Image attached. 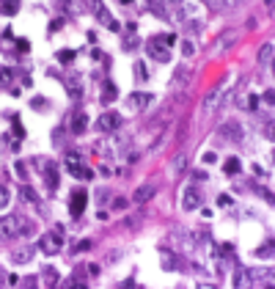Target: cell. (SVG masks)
I'll return each mask as SVG.
<instances>
[{
    "instance_id": "obj_1",
    "label": "cell",
    "mask_w": 275,
    "mask_h": 289,
    "mask_svg": "<svg viewBox=\"0 0 275 289\" xmlns=\"http://www.w3.org/2000/svg\"><path fill=\"white\" fill-rule=\"evenodd\" d=\"M33 221L28 218H19V215H6L0 218V237L3 240H17V237H28L33 234Z\"/></svg>"
},
{
    "instance_id": "obj_2",
    "label": "cell",
    "mask_w": 275,
    "mask_h": 289,
    "mask_svg": "<svg viewBox=\"0 0 275 289\" xmlns=\"http://www.w3.org/2000/svg\"><path fill=\"white\" fill-rule=\"evenodd\" d=\"M176 44V36L173 33H160V36H152L146 42V52L152 61H160V64H168L171 61V47Z\"/></svg>"
},
{
    "instance_id": "obj_3",
    "label": "cell",
    "mask_w": 275,
    "mask_h": 289,
    "mask_svg": "<svg viewBox=\"0 0 275 289\" xmlns=\"http://www.w3.org/2000/svg\"><path fill=\"white\" fill-rule=\"evenodd\" d=\"M259 281L273 284V270L267 267H242L234 273V287H256Z\"/></svg>"
},
{
    "instance_id": "obj_4",
    "label": "cell",
    "mask_w": 275,
    "mask_h": 289,
    "mask_svg": "<svg viewBox=\"0 0 275 289\" xmlns=\"http://www.w3.org/2000/svg\"><path fill=\"white\" fill-rule=\"evenodd\" d=\"M61 248H63V229H61V226H55L52 231L42 234V240H39V251L47 256L61 254Z\"/></svg>"
},
{
    "instance_id": "obj_5",
    "label": "cell",
    "mask_w": 275,
    "mask_h": 289,
    "mask_svg": "<svg viewBox=\"0 0 275 289\" xmlns=\"http://www.w3.org/2000/svg\"><path fill=\"white\" fill-rule=\"evenodd\" d=\"M121 124H124V119H121V113H116V111H105L102 116L96 119V129H99V132H105V135L116 132Z\"/></svg>"
},
{
    "instance_id": "obj_6",
    "label": "cell",
    "mask_w": 275,
    "mask_h": 289,
    "mask_svg": "<svg viewBox=\"0 0 275 289\" xmlns=\"http://www.w3.org/2000/svg\"><path fill=\"white\" fill-rule=\"evenodd\" d=\"M66 171H69L75 179H94L91 168H86V165L80 162V154H77V152H69V157H66Z\"/></svg>"
},
{
    "instance_id": "obj_7",
    "label": "cell",
    "mask_w": 275,
    "mask_h": 289,
    "mask_svg": "<svg viewBox=\"0 0 275 289\" xmlns=\"http://www.w3.org/2000/svg\"><path fill=\"white\" fill-rule=\"evenodd\" d=\"M86 207H88V193L86 190H75L72 198H69V212H72V218H80V215L86 212Z\"/></svg>"
},
{
    "instance_id": "obj_8",
    "label": "cell",
    "mask_w": 275,
    "mask_h": 289,
    "mask_svg": "<svg viewBox=\"0 0 275 289\" xmlns=\"http://www.w3.org/2000/svg\"><path fill=\"white\" fill-rule=\"evenodd\" d=\"M154 102V96L152 94H143V91H135L127 96V108L129 111H143V108H149V105Z\"/></svg>"
},
{
    "instance_id": "obj_9",
    "label": "cell",
    "mask_w": 275,
    "mask_h": 289,
    "mask_svg": "<svg viewBox=\"0 0 275 289\" xmlns=\"http://www.w3.org/2000/svg\"><path fill=\"white\" fill-rule=\"evenodd\" d=\"M91 9L96 11V17H99V22H105V25L110 28V31H119V22L113 19V14H110L107 9H105V6L99 3V0H91Z\"/></svg>"
},
{
    "instance_id": "obj_10",
    "label": "cell",
    "mask_w": 275,
    "mask_h": 289,
    "mask_svg": "<svg viewBox=\"0 0 275 289\" xmlns=\"http://www.w3.org/2000/svg\"><path fill=\"white\" fill-rule=\"evenodd\" d=\"M223 94H226V83L215 85V88H212V91L204 96V111L209 113L212 108H217V105H220V99H223Z\"/></svg>"
},
{
    "instance_id": "obj_11",
    "label": "cell",
    "mask_w": 275,
    "mask_h": 289,
    "mask_svg": "<svg viewBox=\"0 0 275 289\" xmlns=\"http://www.w3.org/2000/svg\"><path fill=\"white\" fill-rule=\"evenodd\" d=\"M58 9L69 17H80L83 11H86V3L83 0H58Z\"/></svg>"
},
{
    "instance_id": "obj_12",
    "label": "cell",
    "mask_w": 275,
    "mask_h": 289,
    "mask_svg": "<svg viewBox=\"0 0 275 289\" xmlns=\"http://www.w3.org/2000/svg\"><path fill=\"white\" fill-rule=\"evenodd\" d=\"M182 207H184V209H198V207H201V190H198V187H184V201H182Z\"/></svg>"
},
{
    "instance_id": "obj_13",
    "label": "cell",
    "mask_w": 275,
    "mask_h": 289,
    "mask_svg": "<svg viewBox=\"0 0 275 289\" xmlns=\"http://www.w3.org/2000/svg\"><path fill=\"white\" fill-rule=\"evenodd\" d=\"M33 251H36V245L14 248V254H11V262H14V264H28L31 259H33Z\"/></svg>"
},
{
    "instance_id": "obj_14",
    "label": "cell",
    "mask_w": 275,
    "mask_h": 289,
    "mask_svg": "<svg viewBox=\"0 0 275 289\" xmlns=\"http://www.w3.org/2000/svg\"><path fill=\"white\" fill-rule=\"evenodd\" d=\"M86 127H88V116L83 111H75V116H72V132H75V135H83Z\"/></svg>"
},
{
    "instance_id": "obj_15",
    "label": "cell",
    "mask_w": 275,
    "mask_h": 289,
    "mask_svg": "<svg viewBox=\"0 0 275 289\" xmlns=\"http://www.w3.org/2000/svg\"><path fill=\"white\" fill-rule=\"evenodd\" d=\"M146 6H149V11H152V14L168 19V0H146Z\"/></svg>"
},
{
    "instance_id": "obj_16",
    "label": "cell",
    "mask_w": 275,
    "mask_h": 289,
    "mask_svg": "<svg viewBox=\"0 0 275 289\" xmlns=\"http://www.w3.org/2000/svg\"><path fill=\"white\" fill-rule=\"evenodd\" d=\"M273 52H275V47H273V42H267V44H261V50H259V66H270L273 64Z\"/></svg>"
},
{
    "instance_id": "obj_17",
    "label": "cell",
    "mask_w": 275,
    "mask_h": 289,
    "mask_svg": "<svg viewBox=\"0 0 275 289\" xmlns=\"http://www.w3.org/2000/svg\"><path fill=\"white\" fill-rule=\"evenodd\" d=\"M157 190L154 185H143V187H138L135 193H132V201H138V204H143V201H149V198L154 196Z\"/></svg>"
},
{
    "instance_id": "obj_18",
    "label": "cell",
    "mask_w": 275,
    "mask_h": 289,
    "mask_svg": "<svg viewBox=\"0 0 275 289\" xmlns=\"http://www.w3.org/2000/svg\"><path fill=\"white\" fill-rule=\"evenodd\" d=\"M44 182H47L50 190H55V185H58V168H55V162H47V168H44Z\"/></svg>"
},
{
    "instance_id": "obj_19",
    "label": "cell",
    "mask_w": 275,
    "mask_h": 289,
    "mask_svg": "<svg viewBox=\"0 0 275 289\" xmlns=\"http://www.w3.org/2000/svg\"><path fill=\"white\" fill-rule=\"evenodd\" d=\"M116 96H119V91H116V83H113V80H107V83L102 85V102L110 105Z\"/></svg>"
},
{
    "instance_id": "obj_20",
    "label": "cell",
    "mask_w": 275,
    "mask_h": 289,
    "mask_svg": "<svg viewBox=\"0 0 275 289\" xmlns=\"http://www.w3.org/2000/svg\"><path fill=\"white\" fill-rule=\"evenodd\" d=\"M184 168H187V154H176L173 162H171V174L179 177V174H184Z\"/></svg>"
},
{
    "instance_id": "obj_21",
    "label": "cell",
    "mask_w": 275,
    "mask_h": 289,
    "mask_svg": "<svg viewBox=\"0 0 275 289\" xmlns=\"http://www.w3.org/2000/svg\"><path fill=\"white\" fill-rule=\"evenodd\" d=\"M234 42H237V33H234V31H229V33H223L220 39H217V50H229Z\"/></svg>"
},
{
    "instance_id": "obj_22",
    "label": "cell",
    "mask_w": 275,
    "mask_h": 289,
    "mask_svg": "<svg viewBox=\"0 0 275 289\" xmlns=\"http://www.w3.org/2000/svg\"><path fill=\"white\" fill-rule=\"evenodd\" d=\"M127 31H129V39H124V50L127 52H132L138 47V36H135V25H132V22H129L127 25Z\"/></svg>"
},
{
    "instance_id": "obj_23",
    "label": "cell",
    "mask_w": 275,
    "mask_h": 289,
    "mask_svg": "<svg viewBox=\"0 0 275 289\" xmlns=\"http://www.w3.org/2000/svg\"><path fill=\"white\" fill-rule=\"evenodd\" d=\"M17 9H19V0H6V3H0V14H6V17L17 14Z\"/></svg>"
},
{
    "instance_id": "obj_24",
    "label": "cell",
    "mask_w": 275,
    "mask_h": 289,
    "mask_svg": "<svg viewBox=\"0 0 275 289\" xmlns=\"http://www.w3.org/2000/svg\"><path fill=\"white\" fill-rule=\"evenodd\" d=\"M242 171V162L237 160V157H231V160L226 162V174H229V177H231V174H240Z\"/></svg>"
},
{
    "instance_id": "obj_25",
    "label": "cell",
    "mask_w": 275,
    "mask_h": 289,
    "mask_svg": "<svg viewBox=\"0 0 275 289\" xmlns=\"http://www.w3.org/2000/svg\"><path fill=\"white\" fill-rule=\"evenodd\" d=\"M69 94H72V96H80V94H83V88H80V77H69Z\"/></svg>"
},
{
    "instance_id": "obj_26",
    "label": "cell",
    "mask_w": 275,
    "mask_h": 289,
    "mask_svg": "<svg viewBox=\"0 0 275 289\" xmlns=\"http://www.w3.org/2000/svg\"><path fill=\"white\" fill-rule=\"evenodd\" d=\"M135 77H138V80H146V77H149V69H146L143 61H138V64H135Z\"/></svg>"
},
{
    "instance_id": "obj_27",
    "label": "cell",
    "mask_w": 275,
    "mask_h": 289,
    "mask_svg": "<svg viewBox=\"0 0 275 289\" xmlns=\"http://www.w3.org/2000/svg\"><path fill=\"white\" fill-rule=\"evenodd\" d=\"M256 256H259V259H270V256H273V242H267V245L256 248Z\"/></svg>"
},
{
    "instance_id": "obj_28",
    "label": "cell",
    "mask_w": 275,
    "mask_h": 289,
    "mask_svg": "<svg viewBox=\"0 0 275 289\" xmlns=\"http://www.w3.org/2000/svg\"><path fill=\"white\" fill-rule=\"evenodd\" d=\"M19 196L25 198V201H36V190L25 185V187H19Z\"/></svg>"
},
{
    "instance_id": "obj_29",
    "label": "cell",
    "mask_w": 275,
    "mask_h": 289,
    "mask_svg": "<svg viewBox=\"0 0 275 289\" xmlns=\"http://www.w3.org/2000/svg\"><path fill=\"white\" fill-rule=\"evenodd\" d=\"M193 52H196V44L190 42V39H184V42H182V55H184V58H190Z\"/></svg>"
},
{
    "instance_id": "obj_30",
    "label": "cell",
    "mask_w": 275,
    "mask_h": 289,
    "mask_svg": "<svg viewBox=\"0 0 275 289\" xmlns=\"http://www.w3.org/2000/svg\"><path fill=\"white\" fill-rule=\"evenodd\" d=\"M9 83H11V69L3 66L0 69V85H9Z\"/></svg>"
},
{
    "instance_id": "obj_31",
    "label": "cell",
    "mask_w": 275,
    "mask_h": 289,
    "mask_svg": "<svg viewBox=\"0 0 275 289\" xmlns=\"http://www.w3.org/2000/svg\"><path fill=\"white\" fill-rule=\"evenodd\" d=\"M58 61H61V64H72V61H75V52H72V50L58 52Z\"/></svg>"
},
{
    "instance_id": "obj_32",
    "label": "cell",
    "mask_w": 275,
    "mask_h": 289,
    "mask_svg": "<svg viewBox=\"0 0 275 289\" xmlns=\"http://www.w3.org/2000/svg\"><path fill=\"white\" fill-rule=\"evenodd\" d=\"M88 248H91V240H80V242L72 248V251H75V254H80V251H88Z\"/></svg>"
},
{
    "instance_id": "obj_33",
    "label": "cell",
    "mask_w": 275,
    "mask_h": 289,
    "mask_svg": "<svg viewBox=\"0 0 275 289\" xmlns=\"http://www.w3.org/2000/svg\"><path fill=\"white\" fill-rule=\"evenodd\" d=\"M6 204H9V193H6V187L0 185V209H3Z\"/></svg>"
},
{
    "instance_id": "obj_34",
    "label": "cell",
    "mask_w": 275,
    "mask_h": 289,
    "mask_svg": "<svg viewBox=\"0 0 275 289\" xmlns=\"http://www.w3.org/2000/svg\"><path fill=\"white\" fill-rule=\"evenodd\" d=\"M44 278H47V284H55V270L50 267V270L44 273Z\"/></svg>"
},
{
    "instance_id": "obj_35",
    "label": "cell",
    "mask_w": 275,
    "mask_h": 289,
    "mask_svg": "<svg viewBox=\"0 0 275 289\" xmlns=\"http://www.w3.org/2000/svg\"><path fill=\"white\" fill-rule=\"evenodd\" d=\"M14 135H17L19 141H22V138H25V132H22V124H14Z\"/></svg>"
},
{
    "instance_id": "obj_36",
    "label": "cell",
    "mask_w": 275,
    "mask_h": 289,
    "mask_svg": "<svg viewBox=\"0 0 275 289\" xmlns=\"http://www.w3.org/2000/svg\"><path fill=\"white\" fill-rule=\"evenodd\" d=\"M215 160H217L215 152H206V154H204V162H215Z\"/></svg>"
},
{
    "instance_id": "obj_37",
    "label": "cell",
    "mask_w": 275,
    "mask_h": 289,
    "mask_svg": "<svg viewBox=\"0 0 275 289\" xmlns=\"http://www.w3.org/2000/svg\"><path fill=\"white\" fill-rule=\"evenodd\" d=\"M248 105H250V111H256V108H259V96H250Z\"/></svg>"
},
{
    "instance_id": "obj_38",
    "label": "cell",
    "mask_w": 275,
    "mask_h": 289,
    "mask_svg": "<svg viewBox=\"0 0 275 289\" xmlns=\"http://www.w3.org/2000/svg\"><path fill=\"white\" fill-rule=\"evenodd\" d=\"M217 204H220V207H229V204H231V198H229V196H220V198H217Z\"/></svg>"
},
{
    "instance_id": "obj_39",
    "label": "cell",
    "mask_w": 275,
    "mask_h": 289,
    "mask_svg": "<svg viewBox=\"0 0 275 289\" xmlns=\"http://www.w3.org/2000/svg\"><path fill=\"white\" fill-rule=\"evenodd\" d=\"M19 50H22V52H28V47H31V44H28V39H19Z\"/></svg>"
},
{
    "instance_id": "obj_40",
    "label": "cell",
    "mask_w": 275,
    "mask_h": 289,
    "mask_svg": "<svg viewBox=\"0 0 275 289\" xmlns=\"http://www.w3.org/2000/svg\"><path fill=\"white\" fill-rule=\"evenodd\" d=\"M124 204H127L124 198H116V201H113V207H116V209H124Z\"/></svg>"
},
{
    "instance_id": "obj_41",
    "label": "cell",
    "mask_w": 275,
    "mask_h": 289,
    "mask_svg": "<svg viewBox=\"0 0 275 289\" xmlns=\"http://www.w3.org/2000/svg\"><path fill=\"white\" fill-rule=\"evenodd\" d=\"M31 105H33V108H44V105H47V102H44V99H39V96H36V99H33V102H31Z\"/></svg>"
},
{
    "instance_id": "obj_42",
    "label": "cell",
    "mask_w": 275,
    "mask_h": 289,
    "mask_svg": "<svg viewBox=\"0 0 275 289\" xmlns=\"http://www.w3.org/2000/svg\"><path fill=\"white\" fill-rule=\"evenodd\" d=\"M223 3H229V6H234V3H237V0H223Z\"/></svg>"
},
{
    "instance_id": "obj_43",
    "label": "cell",
    "mask_w": 275,
    "mask_h": 289,
    "mask_svg": "<svg viewBox=\"0 0 275 289\" xmlns=\"http://www.w3.org/2000/svg\"><path fill=\"white\" fill-rule=\"evenodd\" d=\"M121 3H124V6H129V3H132V0H121Z\"/></svg>"
}]
</instances>
